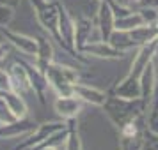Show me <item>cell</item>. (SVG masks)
<instances>
[{"label":"cell","instance_id":"cell-1","mask_svg":"<svg viewBox=\"0 0 158 150\" xmlns=\"http://www.w3.org/2000/svg\"><path fill=\"white\" fill-rule=\"evenodd\" d=\"M101 110L105 111L108 120L119 129L124 124L146 113V102L142 99H126L121 95H115L114 92H108L107 101L103 102Z\"/></svg>","mask_w":158,"mask_h":150},{"label":"cell","instance_id":"cell-2","mask_svg":"<svg viewBox=\"0 0 158 150\" xmlns=\"http://www.w3.org/2000/svg\"><path fill=\"white\" fill-rule=\"evenodd\" d=\"M44 74H46L50 88L57 94V97L73 95V87H75V83L80 81V74L75 67L59 64L55 60L44 67Z\"/></svg>","mask_w":158,"mask_h":150},{"label":"cell","instance_id":"cell-3","mask_svg":"<svg viewBox=\"0 0 158 150\" xmlns=\"http://www.w3.org/2000/svg\"><path fill=\"white\" fill-rule=\"evenodd\" d=\"M59 44L66 48L69 53H73V57H77L80 62L87 64L85 55L75 50V18L60 2H59Z\"/></svg>","mask_w":158,"mask_h":150},{"label":"cell","instance_id":"cell-4","mask_svg":"<svg viewBox=\"0 0 158 150\" xmlns=\"http://www.w3.org/2000/svg\"><path fill=\"white\" fill-rule=\"evenodd\" d=\"M69 125V120H57V122H43L37 124L36 129L25 136V140L18 143L15 147V150H34L36 147H39L44 140H48L52 134H55L57 131H62Z\"/></svg>","mask_w":158,"mask_h":150},{"label":"cell","instance_id":"cell-5","mask_svg":"<svg viewBox=\"0 0 158 150\" xmlns=\"http://www.w3.org/2000/svg\"><path fill=\"white\" fill-rule=\"evenodd\" d=\"M34 14L39 25L59 43V2L44 0L39 6H34Z\"/></svg>","mask_w":158,"mask_h":150},{"label":"cell","instance_id":"cell-6","mask_svg":"<svg viewBox=\"0 0 158 150\" xmlns=\"http://www.w3.org/2000/svg\"><path fill=\"white\" fill-rule=\"evenodd\" d=\"M100 30L94 20L87 18V16H78L75 20V50L80 53V50L89 43L100 41ZM103 41V39H101Z\"/></svg>","mask_w":158,"mask_h":150},{"label":"cell","instance_id":"cell-7","mask_svg":"<svg viewBox=\"0 0 158 150\" xmlns=\"http://www.w3.org/2000/svg\"><path fill=\"white\" fill-rule=\"evenodd\" d=\"M0 34L6 37V41L16 51L23 53L25 57H34L36 55L37 37H30V36H25V34H20V32H15V30H9L7 27L6 29H0Z\"/></svg>","mask_w":158,"mask_h":150},{"label":"cell","instance_id":"cell-8","mask_svg":"<svg viewBox=\"0 0 158 150\" xmlns=\"http://www.w3.org/2000/svg\"><path fill=\"white\" fill-rule=\"evenodd\" d=\"M22 62H23V65H25V69H27V74H29L30 90L36 94L37 101H39L41 104H44V102H46V92H48V88H50L48 79H46V74H44V71H41V69L37 67L36 62H34V64L25 62V60H22Z\"/></svg>","mask_w":158,"mask_h":150},{"label":"cell","instance_id":"cell-9","mask_svg":"<svg viewBox=\"0 0 158 150\" xmlns=\"http://www.w3.org/2000/svg\"><path fill=\"white\" fill-rule=\"evenodd\" d=\"M94 21L98 25V30H100V36L103 41H108L110 34L115 30V14L112 6L105 2V0H98V9H96V18Z\"/></svg>","mask_w":158,"mask_h":150},{"label":"cell","instance_id":"cell-10","mask_svg":"<svg viewBox=\"0 0 158 150\" xmlns=\"http://www.w3.org/2000/svg\"><path fill=\"white\" fill-rule=\"evenodd\" d=\"M36 122L25 117V118H15V120L2 124L0 125V140H13V138H22L30 134L36 129Z\"/></svg>","mask_w":158,"mask_h":150},{"label":"cell","instance_id":"cell-11","mask_svg":"<svg viewBox=\"0 0 158 150\" xmlns=\"http://www.w3.org/2000/svg\"><path fill=\"white\" fill-rule=\"evenodd\" d=\"M82 55L85 57H96V58H105V60H121L126 53L115 50L108 41H94V43L85 44L82 50H80Z\"/></svg>","mask_w":158,"mask_h":150},{"label":"cell","instance_id":"cell-12","mask_svg":"<svg viewBox=\"0 0 158 150\" xmlns=\"http://www.w3.org/2000/svg\"><path fill=\"white\" fill-rule=\"evenodd\" d=\"M84 101L78 99L77 95H64V97H57L53 102V110L62 120H73L80 115L84 110Z\"/></svg>","mask_w":158,"mask_h":150},{"label":"cell","instance_id":"cell-13","mask_svg":"<svg viewBox=\"0 0 158 150\" xmlns=\"http://www.w3.org/2000/svg\"><path fill=\"white\" fill-rule=\"evenodd\" d=\"M153 60H155V43L139 46V48H137L135 57H133V60H131L130 71L126 72V76H131V78H140L142 71L148 67L149 62H153Z\"/></svg>","mask_w":158,"mask_h":150},{"label":"cell","instance_id":"cell-14","mask_svg":"<svg viewBox=\"0 0 158 150\" xmlns=\"http://www.w3.org/2000/svg\"><path fill=\"white\" fill-rule=\"evenodd\" d=\"M7 74H9V81H11V90L25 95L30 90V81H29V74L27 69L23 65L22 60H16L15 64H11L7 67Z\"/></svg>","mask_w":158,"mask_h":150},{"label":"cell","instance_id":"cell-15","mask_svg":"<svg viewBox=\"0 0 158 150\" xmlns=\"http://www.w3.org/2000/svg\"><path fill=\"white\" fill-rule=\"evenodd\" d=\"M73 95H77L78 99H82L85 104H91V106H98L101 108L103 102L107 101V92H103L96 87H91V85H84V83H75L73 87Z\"/></svg>","mask_w":158,"mask_h":150},{"label":"cell","instance_id":"cell-16","mask_svg":"<svg viewBox=\"0 0 158 150\" xmlns=\"http://www.w3.org/2000/svg\"><path fill=\"white\" fill-rule=\"evenodd\" d=\"M156 78H158V72H156V67H155V60H153V62L148 64V67L140 74V99L146 102V110H148V104L151 101L155 85H156Z\"/></svg>","mask_w":158,"mask_h":150},{"label":"cell","instance_id":"cell-17","mask_svg":"<svg viewBox=\"0 0 158 150\" xmlns=\"http://www.w3.org/2000/svg\"><path fill=\"white\" fill-rule=\"evenodd\" d=\"M0 97L6 101L7 108L11 110V113L15 115L16 118H25L27 113H29V106L23 99L22 94L15 92V90H2L0 92Z\"/></svg>","mask_w":158,"mask_h":150},{"label":"cell","instance_id":"cell-18","mask_svg":"<svg viewBox=\"0 0 158 150\" xmlns=\"http://www.w3.org/2000/svg\"><path fill=\"white\" fill-rule=\"evenodd\" d=\"M115 95H121L126 99H140V78H131L124 76L121 81H117V85L112 88Z\"/></svg>","mask_w":158,"mask_h":150},{"label":"cell","instance_id":"cell-19","mask_svg":"<svg viewBox=\"0 0 158 150\" xmlns=\"http://www.w3.org/2000/svg\"><path fill=\"white\" fill-rule=\"evenodd\" d=\"M34 58H36V65L41 71H44V67L55 60V50H53V44L48 37H37V51Z\"/></svg>","mask_w":158,"mask_h":150},{"label":"cell","instance_id":"cell-20","mask_svg":"<svg viewBox=\"0 0 158 150\" xmlns=\"http://www.w3.org/2000/svg\"><path fill=\"white\" fill-rule=\"evenodd\" d=\"M130 36L133 39L135 46H144V44L155 43L158 39V25H148V23H142L135 27L133 30H130Z\"/></svg>","mask_w":158,"mask_h":150},{"label":"cell","instance_id":"cell-21","mask_svg":"<svg viewBox=\"0 0 158 150\" xmlns=\"http://www.w3.org/2000/svg\"><path fill=\"white\" fill-rule=\"evenodd\" d=\"M108 43L112 44L115 50L123 51V53H126V51L135 50V48H137L128 30H117V29H115L114 32L110 34V37H108Z\"/></svg>","mask_w":158,"mask_h":150},{"label":"cell","instance_id":"cell-22","mask_svg":"<svg viewBox=\"0 0 158 150\" xmlns=\"http://www.w3.org/2000/svg\"><path fill=\"white\" fill-rule=\"evenodd\" d=\"M77 125H78V124H77V118L69 120V125H68V138H66L64 148L62 150H84L82 136H80Z\"/></svg>","mask_w":158,"mask_h":150},{"label":"cell","instance_id":"cell-23","mask_svg":"<svg viewBox=\"0 0 158 150\" xmlns=\"http://www.w3.org/2000/svg\"><path fill=\"white\" fill-rule=\"evenodd\" d=\"M115 29L117 30H133L135 27H139V25H142V18H140V14L137 13V11H131V13H128V14L124 16H119V18H115Z\"/></svg>","mask_w":158,"mask_h":150},{"label":"cell","instance_id":"cell-24","mask_svg":"<svg viewBox=\"0 0 158 150\" xmlns=\"http://www.w3.org/2000/svg\"><path fill=\"white\" fill-rule=\"evenodd\" d=\"M140 150H158V134L153 133L151 129H144L142 133V143H140Z\"/></svg>","mask_w":158,"mask_h":150},{"label":"cell","instance_id":"cell-25","mask_svg":"<svg viewBox=\"0 0 158 150\" xmlns=\"http://www.w3.org/2000/svg\"><path fill=\"white\" fill-rule=\"evenodd\" d=\"M137 13H139L140 18H142V23L158 25V9H155V7H140Z\"/></svg>","mask_w":158,"mask_h":150},{"label":"cell","instance_id":"cell-26","mask_svg":"<svg viewBox=\"0 0 158 150\" xmlns=\"http://www.w3.org/2000/svg\"><path fill=\"white\" fill-rule=\"evenodd\" d=\"M15 11L16 9L9 7V6H0V29L9 27V23L15 18Z\"/></svg>","mask_w":158,"mask_h":150},{"label":"cell","instance_id":"cell-27","mask_svg":"<svg viewBox=\"0 0 158 150\" xmlns=\"http://www.w3.org/2000/svg\"><path fill=\"white\" fill-rule=\"evenodd\" d=\"M16 117L13 113H11V110L7 108V104H6V101L0 97V125L2 124H7V122L15 120Z\"/></svg>","mask_w":158,"mask_h":150},{"label":"cell","instance_id":"cell-28","mask_svg":"<svg viewBox=\"0 0 158 150\" xmlns=\"http://www.w3.org/2000/svg\"><path fill=\"white\" fill-rule=\"evenodd\" d=\"M2 90H11V81H9V74L7 69H0V92Z\"/></svg>","mask_w":158,"mask_h":150},{"label":"cell","instance_id":"cell-29","mask_svg":"<svg viewBox=\"0 0 158 150\" xmlns=\"http://www.w3.org/2000/svg\"><path fill=\"white\" fill-rule=\"evenodd\" d=\"M22 4V0H0V6H9L13 9H18Z\"/></svg>","mask_w":158,"mask_h":150},{"label":"cell","instance_id":"cell-30","mask_svg":"<svg viewBox=\"0 0 158 150\" xmlns=\"http://www.w3.org/2000/svg\"><path fill=\"white\" fill-rule=\"evenodd\" d=\"M9 55V48L7 44H0V62H4Z\"/></svg>","mask_w":158,"mask_h":150},{"label":"cell","instance_id":"cell-31","mask_svg":"<svg viewBox=\"0 0 158 150\" xmlns=\"http://www.w3.org/2000/svg\"><path fill=\"white\" fill-rule=\"evenodd\" d=\"M36 150H62L60 147H53V145H44V147H39Z\"/></svg>","mask_w":158,"mask_h":150},{"label":"cell","instance_id":"cell-32","mask_svg":"<svg viewBox=\"0 0 158 150\" xmlns=\"http://www.w3.org/2000/svg\"><path fill=\"white\" fill-rule=\"evenodd\" d=\"M41 2H44V0H30V6H32V7H34V6H39V4H41Z\"/></svg>","mask_w":158,"mask_h":150},{"label":"cell","instance_id":"cell-33","mask_svg":"<svg viewBox=\"0 0 158 150\" xmlns=\"http://www.w3.org/2000/svg\"><path fill=\"white\" fill-rule=\"evenodd\" d=\"M155 58H158V39L155 41Z\"/></svg>","mask_w":158,"mask_h":150},{"label":"cell","instance_id":"cell-34","mask_svg":"<svg viewBox=\"0 0 158 150\" xmlns=\"http://www.w3.org/2000/svg\"><path fill=\"white\" fill-rule=\"evenodd\" d=\"M48 2H59V0H48Z\"/></svg>","mask_w":158,"mask_h":150}]
</instances>
